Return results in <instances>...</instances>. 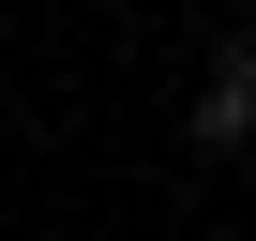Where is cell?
I'll list each match as a JSON object with an SVG mask.
<instances>
[{
    "label": "cell",
    "instance_id": "6da1fadb",
    "mask_svg": "<svg viewBox=\"0 0 256 241\" xmlns=\"http://www.w3.org/2000/svg\"><path fill=\"white\" fill-rule=\"evenodd\" d=\"M196 151H256V30L211 46V90H196Z\"/></svg>",
    "mask_w": 256,
    "mask_h": 241
}]
</instances>
